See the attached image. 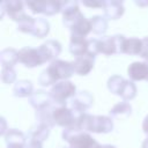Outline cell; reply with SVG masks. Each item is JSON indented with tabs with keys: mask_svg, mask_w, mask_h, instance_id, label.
<instances>
[{
	"mask_svg": "<svg viewBox=\"0 0 148 148\" xmlns=\"http://www.w3.org/2000/svg\"><path fill=\"white\" fill-rule=\"evenodd\" d=\"M73 74H74L73 62L57 59L52 61L47 66V68L40 73L38 77V82L43 87H49L52 84L54 86L60 81H65L69 79Z\"/></svg>",
	"mask_w": 148,
	"mask_h": 148,
	"instance_id": "1",
	"label": "cell"
},
{
	"mask_svg": "<svg viewBox=\"0 0 148 148\" xmlns=\"http://www.w3.org/2000/svg\"><path fill=\"white\" fill-rule=\"evenodd\" d=\"M73 127L80 132L109 133L113 130V121L106 116H92L84 112L77 117Z\"/></svg>",
	"mask_w": 148,
	"mask_h": 148,
	"instance_id": "2",
	"label": "cell"
},
{
	"mask_svg": "<svg viewBox=\"0 0 148 148\" xmlns=\"http://www.w3.org/2000/svg\"><path fill=\"white\" fill-rule=\"evenodd\" d=\"M62 139L69 143V148H101V145L87 132H80L75 127L64 128Z\"/></svg>",
	"mask_w": 148,
	"mask_h": 148,
	"instance_id": "3",
	"label": "cell"
},
{
	"mask_svg": "<svg viewBox=\"0 0 148 148\" xmlns=\"http://www.w3.org/2000/svg\"><path fill=\"white\" fill-rule=\"evenodd\" d=\"M84 112H77L72 110L67 104H56L52 103V119L54 125L61 126L64 128L72 127L77 117Z\"/></svg>",
	"mask_w": 148,
	"mask_h": 148,
	"instance_id": "4",
	"label": "cell"
},
{
	"mask_svg": "<svg viewBox=\"0 0 148 148\" xmlns=\"http://www.w3.org/2000/svg\"><path fill=\"white\" fill-rule=\"evenodd\" d=\"M49 92L53 103L66 104L67 99H72L76 95V86L69 80H65L56 83Z\"/></svg>",
	"mask_w": 148,
	"mask_h": 148,
	"instance_id": "5",
	"label": "cell"
},
{
	"mask_svg": "<svg viewBox=\"0 0 148 148\" xmlns=\"http://www.w3.org/2000/svg\"><path fill=\"white\" fill-rule=\"evenodd\" d=\"M24 3L32 14H44L51 16L61 12L62 1H25Z\"/></svg>",
	"mask_w": 148,
	"mask_h": 148,
	"instance_id": "6",
	"label": "cell"
},
{
	"mask_svg": "<svg viewBox=\"0 0 148 148\" xmlns=\"http://www.w3.org/2000/svg\"><path fill=\"white\" fill-rule=\"evenodd\" d=\"M125 36L114 35V36H104L98 39V52L105 56H112L116 53H120L121 44Z\"/></svg>",
	"mask_w": 148,
	"mask_h": 148,
	"instance_id": "7",
	"label": "cell"
},
{
	"mask_svg": "<svg viewBox=\"0 0 148 148\" xmlns=\"http://www.w3.org/2000/svg\"><path fill=\"white\" fill-rule=\"evenodd\" d=\"M18 61L28 68L37 67V66H40V65L45 64L39 50L30 47V46L22 47L18 51Z\"/></svg>",
	"mask_w": 148,
	"mask_h": 148,
	"instance_id": "8",
	"label": "cell"
},
{
	"mask_svg": "<svg viewBox=\"0 0 148 148\" xmlns=\"http://www.w3.org/2000/svg\"><path fill=\"white\" fill-rule=\"evenodd\" d=\"M94 103V96L87 91V90H82L76 92V95L69 99L68 106L77 112H86V110H88Z\"/></svg>",
	"mask_w": 148,
	"mask_h": 148,
	"instance_id": "9",
	"label": "cell"
},
{
	"mask_svg": "<svg viewBox=\"0 0 148 148\" xmlns=\"http://www.w3.org/2000/svg\"><path fill=\"white\" fill-rule=\"evenodd\" d=\"M60 13L62 14V23L68 29L75 22V20L82 14L80 12L77 1H62Z\"/></svg>",
	"mask_w": 148,
	"mask_h": 148,
	"instance_id": "10",
	"label": "cell"
},
{
	"mask_svg": "<svg viewBox=\"0 0 148 148\" xmlns=\"http://www.w3.org/2000/svg\"><path fill=\"white\" fill-rule=\"evenodd\" d=\"M24 2L17 1V0H10V1H3L1 2V6L5 8L6 14L15 22H20L23 20L28 14L24 10Z\"/></svg>",
	"mask_w": 148,
	"mask_h": 148,
	"instance_id": "11",
	"label": "cell"
},
{
	"mask_svg": "<svg viewBox=\"0 0 148 148\" xmlns=\"http://www.w3.org/2000/svg\"><path fill=\"white\" fill-rule=\"evenodd\" d=\"M95 58H96V56H94L89 52L83 56L76 57L74 59V61H72L73 67H74V73H76L79 75H88L94 68Z\"/></svg>",
	"mask_w": 148,
	"mask_h": 148,
	"instance_id": "12",
	"label": "cell"
},
{
	"mask_svg": "<svg viewBox=\"0 0 148 148\" xmlns=\"http://www.w3.org/2000/svg\"><path fill=\"white\" fill-rule=\"evenodd\" d=\"M43 59H44V62L46 61H54L57 60L56 58L60 54L61 52V44L56 40V39H49L46 40L45 43H43L39 47H38Z\"/></svg>",
	"mask_w": 148,
	"mask_h": 148,
	"instance_id": "13",
	"label": "cell"
},
{
	"mask_svg": "<svg viewBox=\"0 0 148 148\" xmlns=\"http://www.w3.org/2000/svg\"><path fill=\"white\" fill-rule=\"evenodd\" d=\"M127 74L131 81L148 80V62L147 61H134L127 68Z\"/></svg>",
	"mask_w": 148,
	"mask_h": 148,
	"instance_id": "14",
	"label": "cell"
},
{
	"mask_svg": "<svg viewBox=\"0 0 148 148\" xmlns=\"http://www.w3.org/2000/svg\"><path fill=\"white\" fill-rule=\"evenodd\" d=\"M3 136L7 148H25L27 146V136L16 128L8 130Z\"/></svg>",
	"mask_w": 148,
	"mask_h": 148,
	"instance_id": "15",
	"label": "cell"
},
{
	"mask_svg": "<svg viewBox=\"0 0 148 148\" xmlns=\"http://www.w3.org/2000/svg\"><path fill=\"white\" fill-rule=\"evenodd\" d=\"M73 36H79V37H87L89 35V32L91 31V23L90 20L86 18L83 14H81L75 22L71 25L69 28Z\"/></svg>",
	"mask_w": 148,
	"mask_h": 148,
	"instance_id": "16",
	"label": "cell"
},
{
	"mask_svg": "<svg viewBox=\"0 0 148 148\" xmlns=\"http://www.w3.org/2000/svg\"><path fill=\"white\" fill-rule=\"evenodd\" d=\"M69 52L76 57L83 56L89 52V39L79 36H71L69 40Z\"/></svg>",
	"mask_w": 148,
	"mask_h": 148,
	"instance_id": "17",
	"label": "cell"
},
{
	"mask_svg": "<svg viewBox=\"0 0 148 148\" xmlns=\"http://www.w3.org/2000/svg\"><path fill=\"white\" fill-rule=\"evenodd\" d=\"M29 102L36 109V111L45 109V108H47L49 105H51L53 103L52 98L50 96V92H47L45 90H42V89L34 91V94L29 98Z\"/></svg>",
	"mask_w": 148,
	"mask_h": 148,
	"instance_id": "18",
	"label": "cell"
},
{
	"mask_svg": "<svg viewBox=\"0 0 148 148\" xmlns=\"http://www.w3.org/2000/svg\"><path fill=\"white\" fill-rule=\"evenodd\" d=\"M103 9H104L105 17L109 20H118L123 16V14L125 12L123 1H118V0L105 1V6Z\"/></svg>",
	"mask_w": 148,
	"mask_h": 148,
	"instance_id": "19",
	"label": "cell"
},
{
	"mask_svg": "<svg viewBox=\"0 0 148 148\" xmlns=\"http://www.w3.org/2000/svg\"><path fill=\"white\" fill-rule=\"evenodd\" d=\"M141 49H142V39H139L135 37L124 38L120 53L128 54V56H140Z\"/></svg>",
	"mask_w": 148,
	"mask_h": 148,
	"instance_id": "20",
	"label": "cell"
},
{
	"mask_svg": "<svg viewBox=\"0 0 148 148\" xmlns=\"http://www.w3.org/2000/svg\"><path fill=\"white\" fill-rule=\"evenodd\" d=\"M50 131H51V127L50 126H46V125H38L32 128L28 136H27V140H31V141H37L39 143H43L50 135Z\"/></svg>",
	"mask_w": 148,
	"mask_h": 148,
	"instance_id": "21",
	"label": "cell"
},
{
	"mask_svg": "<svg viewBox=\"0 0 148 148\" xmlns=\"http://www.w3.org/2000/svg\"><path fill=\"white\" fill-rule=\"evenodd\" d=\"M14 96L16 97H28L34 94L32 83L29 80H18L13 88Z\"/></svg>",
	"mask_w": 148,
	"mask_h": 148,
	"instance_id": "22",
	"label": "cell"
},
{
	"mask_svg": "<svg viewBox=\"0 0 148 148\" xmlns=\"http://www.w3.org/2000/svg\"><path fill=\"white\" fill-rule=\"evenodd\" d=\"M18 61V51L15 49H5L0 53V62L2 68L13 67Z\"/></svg>",
	"mask_w": 148,
	"mask_h": 148,
	"instance_id": "23",
	"label": "cell"
},
{
	"mask_svg": "<svg viewBox=\"0 0 148 148\" xmlns=\"http://www.w3.org/2000/svg\"><path fill=\"white\" fill-rule=\"evenodd\" d=\"M90 23H91V31L96 35H104L109 27L108 18L101 15H95L90 17Z\"/></svg>",
	"mask_w": 148,
	"mask_h": 148,
	"instance_id": "24",
	"label": "cell"
},
{
	"mask_svg": "<svg viewBox=\"0 0 148 148\" xmlns=\"http://www.w3.org/2000/svg\"><path fill=\"white\" fill-rule=\"evenodd\" d=\"M50 32V23L46 18L44 17H38L36 18L35 22V28L32 31V36L36 38H44L47 36Z\"/></svg>",
	"mask_w": 148,
	"mask_h": 148,
	"instance_id": "25",
	"label": "cell"
},
{
	"mask_svg": "<svg viewBox=\"0 0 148 148\" xmlns=\"http://www.w3.org/2000/svg\"><path fill=\"white\" fill-rule=\"evenodd\" d=\"M136 92H138V89H136V86L134 84V82L131 80H125V83L120 90L119 96L125 102H127V101L133 99L136 96Z\"/></svg>",
	"mask_w": 148,
	"mask_h": 148,
	"instance_id": "26",
	"label": "cell"
},
{
	"mask_svg": "<svg viewBox=\"0 0 148 148\" xmlns=\"http://www.w3.org/2000/svg\"><path fill=\"white\" fill-rule=\"evenodd\" d=\"M111 117H119V116H130L132 113V106L130 103L127 102H120L117 103L116 105H113L111 108V110L109 111Z\"/></svg>",
	"mask_w": 148,
	"mask_h": 148,
	"instance_id": "27",
	"label": "cell"
},
{
	"mask_svg": "<svg viewBox=\"0 0 148 148\" xmlns=\"http://www.w3.org/2000/svg\"><path fill=\"white\" fill-rule=\"evenodd\" d=\"M124 83H125V79H124L123 76H120V75H112V76L108 80V89H109L112 94L119 96L120 90H121Z\"/></svg>",
	"mask_w": 148,
	"mask_h": 148,
	"instance_id": "28",
	"label": "cell"
},
{
	"mask_svg": "<svg viewBox=\"0 0 148 148\" xmlns=\"http://www.w3.org/2000/svg\"><path fill=\"white\" fill-rule=\"evenodd\" d=\"M35 22H36V18H34L30 15H27L23 20H21L17 23V30L20 32H23V34L32 35V31H34V28H35Z\"/></svg>",
	"mask_w": 148,
	"mask_h": 148,
	"instance_id": "29",
	"label": "cell"
},
{
	"mask_svg": "<svg viewBox=\"0 0 148 148\" xmlns=\"http://www.w3.org/2000/svg\"><path fill=\"white\" fill-rule=\"evenodd\" d=\"M1 80L6 84L15 82V80H16V72H15V69L13 67H5V68H2V71H1Z\"/></svg>",
	"mask_w": 148,
	"mask_h": 148,
	"instance_id": "30",
	"label": "cell"
},
{
	"mask_svg": "<svg viewBox=\"0 0 148 148\" xmlns=\"http://www.w3.org/2000/svg\"><path fill=\"white\" fill-rule=\"evenodd\" d=\"M82 5L89 8H104V0H82Z\"/></svg>",
	"mask_w": 148,
	"mask_h": 148,
	"instance_id": "31",
	"label": "cell"
},
{
	"mask_svg": "<svg viewBox=\"0 0 148 148\" xmlns=\"http://www.w3.org/2000/svg\"><path fill=\"white\" fill-rule=\"evenodd\" d=\"M140 57L143 58L145 60H147V62H148V36L142 38V49H141Z\"/></svg>",
	"mask_w": 148,
	"mask_h": 148,
	"instance_id": "32",
	"label": "cell"
},
{
	"mask_svg": "<svg viewBox=\"0 0 148 148\" xmlns=\"http://www.w3.org/2000/svg\"><path fill=\"white\" fill-rule=\"evenodd\" d=\"M25 148H43L42 143L37 142V141H31V140H27V146Z\"/></svg>",
	"mask_w": 148,
	"mask_h": 148,
	"instance_id": "33",
	"label": "cell"
},
{
	"mask_svg": "<svg viewBox=\"0 0 148 148\" xmlns=\"http://www.w3.org/2000/svg\"><path fill=\"white\" fill-rule=\"evenodd\" d=\"M142 130L146 134H148V114L143 119V123H142Z\"/></svg>",
	"mask_w": 148,
	"mask_h": 148,
	"instance_id": "34",
	"label": "cell"
},
{
	"mask_svg": "<svg viewBox=\"0 0 148 148\" xmlns=\"http://www.w3.org/2000/svg\"><path fill=\"white\" fill-rule=\"evenodd\" d=\"M138 6H148V1H135Z\"/></svg>",
	"mask_w": 148,
	"mask_h": 148,
	"instance_id": "35",
	"label": "cell"
},
{
	"mask_svg": "<svg viewBox=\"0 0 148 148\" xmlns=\"http://www.w3.org/2000/svg\"><path fill=\"white\" fill-rule=\"evenodd\" d=\"M142 148H148V138L145 139V141L142 142Z\"/></svg>",
	"mask_w": 148,
	"mask_h": 148,
	"instance_id": "36",
	"label": "cell"
},
{
	"mask_svg": "<svg viewBox=\"0 0 148 148\" xmlns=\"http://www.w3.org/2000/svg\"><path fill=\"white\" fill-rule=\"evenodd\" d=\"M101 148H116V147L111 146V145H103V146H101Z\"/></svg>",
	"mask_w": 148,
	"mask_h": 148,
	"instance_id": "37",
	"label": "cell"
},
{
	"mask_svg": "<svg viewBox=\"0 0 148 148\" xmlns=\"http://www.w3.org/2000/svg\"><path fill=\"white\" fill-rule=\"evenodd\" d=\"M66 148H69V147H66Z\"/></svg>",
	"mask_w": 148,
	"mask_h": 148,
	"instance_id": "38",
	"label": "cell"
},
{
	"mask_svg": "<svg viewBox=\"0 0 148 148\" xmlns=\"http://www.w3.org/2000/svg\"><path fill=\"white\" fill-rule=\"evenodd\" d=\"M147 81H148V80H147Z\"/></svg>",
	"mask_w": 148,
	"mask_h": 148,
	"instance_id": "39",
	"label": "cell"
}]
</instances>
